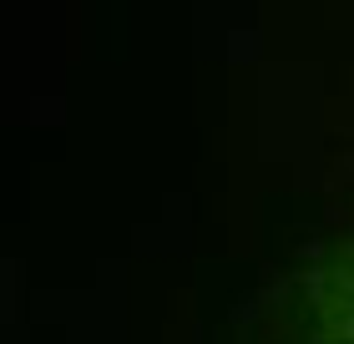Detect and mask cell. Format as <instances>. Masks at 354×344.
Instances as JSON below:
<instances>
[{
	"label": "cell",
	"mask_w": 354,
	"mask_h": 344,
	"mask_svg": "<svg viewBox=\"0 0 354 344\" xmlns=\"http://www.w3.org/2000/svg\"><path fill=\"white\" fill-rule=\"evenodd\" d=\"M309 314L319 344H354V238L324 253L309 278Z\"/></svg>",
	"instance_id": "obj_1"
}]
</instances>
